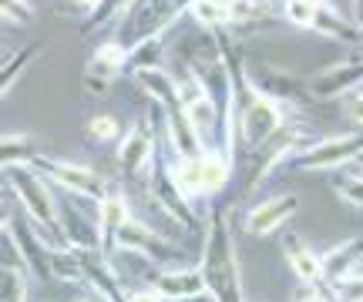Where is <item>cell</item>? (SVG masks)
<instances>
[{
    "mask_svg": "<svg viewBox=\"0 0 363 302\" xmlns=\"http://www.w3.org/2000/svg\"><path fill=\"white\" fill-rule=\"evenodd\" d=\"M51 279L57 282H84V262L78 249H51Z\"/></svg>",
    "mask_w": 363,
    "mask_h": 302,
    "instance_id": "4316f807",
    "label": "cell"
},
{
    "mask_svg": "<svg viewBox=\"0 0 363 302\" xmlns=\"http://www.w3.org/2000/svg\"><path fill=\"white\" fill-rule=\"evenodd\" d=\"M71 4H74V7H81V11L94 13V11H98V4H101V0H71Z\"/></svg>",
    "mask_w": 363,
    "mask_h": 302,
    "instance_id": "60d3db41",
    "label": "cell"
},
{
    "mask_svg": "<svg viewBox=\"0 0 363 302\" xmlns=\"http://www.w3.org/2000/svg\"><path fill=\"white\" fill-rule=\"evenodd\" d=\"M131 7V0H101L98 4V11L88 13V21L81 24V37H91L94 30H101V27H108L115 17H125V11Z\"/></svg>",
    "mask_w": 363,
    "mask_h": 302,
    "instance_id": "f1b7e54d",
    "label": "cell"
},
{
    "mask_svg": "<svg viewBox=\"0 0 363 302\" xmlns=\"http://www.w3.org/2000/svg\"><path fill=\"white\" fill-rule=\"evenodd\" d=\"M40 54V44H27V47H21L17 54H11L7 61H4V78H0V91H4V98H11V91H13V84H17V78L27 71V64L34 61Z\"/></svg>",
    "mask_w": 363,
    "mask_h": 302,
    "instance_id": "83f0119b",
    "label": "cell"
},
{
    "mask_svg": "<svg viewBox=\"0 0 363 302\" xmlns=\"http://www.w3.org/2000/svg\"><path fill=\"white\" fill-rule=\"evenodd\" d=\"M148 192H152V202L158 209L172 215L179 225H185V232H195L199 228V215L192 209V198H185V192L179 188L175 175H172V161L165 158H155V165L148 171Z\"/></svg>",
    "mask_w": 363,
    "mask_h": 302,
    "instance_id": "9c48e42d",
    "label": "cell"
},
{
    "mask_svg": "<svg viewBox=\"0 0 363 302\" xmlns=\"http://www.w3.org/2000/svg\"><path fill=\"white\" fill-rule=\"evenodd\" d=\"M4 232H11V238L17 242V249L24 255L27 272L34 279H51V242L40 236V228L34 225L30 215H11L4 211Z\"/></svg>",
    "mask_w": 363,
    "mask_h": 302,
    "instance_id": "8fae6325",
    "label": "cell"
},
{
    "mask_svg": "<svg viewBox=\"0 0 363 302\" xmlns=\"http://www.w3.org/2000/svg\"><path fill=\"white\" fill-rule=\"evenodd\" d=\"M44 178L51 185H57L65 195H74V198H84V202H101L108 192H104V178L98 171H91L88 165H71V161H61V158H38L34 161Z\"/></svg>",
    "mask_w": 363,
    "mask_h": 302,
    "instance_id": "30bf717a",
    "label": "cell"
},
{
    "mask_svg": "<svg viewBox=\"0 0 363 302\" xmlns=\"http://www.w3.org/2000/svg\"><path fill=\"white\" fill-rule=\"evenodd\" d=\"M27 269L4 265L0 269V302H27Z\"/></svg>",
    "mask_w": 363,
    "mask_h": 302,
    "instance_id": "f546056e",
    "label": "cell"
},
{
    "mask_svg": "<svg viewBox=\"0 0 363 302\" xmlns=\"http://www.w3.org/2000/svg\"><path fill=\"white\" fill-rule=\"evenodd\" d=\"M148 282L155 286L169 302L175 299H192V296H206V276L199 265H172V269H155Z\"/></svg>",
    "mask_w": 363,
    "mask_h": 302,
    "instance_id": "9a60e30c",
    "label": "cell"
},
{
    "mask_svg": "<svg viewBox=\"0 0 363 302\" xmlns=\"http://www.w3.org/2000/svg\"><path fill=\"white\" fill-rule=\"evenodd\" d=\"M128 205H125V198L115 195V192H108V195L98 202V225H101V252H111L115 249V238L118 232L128 225Z\"/></svg>",
    "mask_w": 363,
    "mask_h": 302,
    "instance_id": "603a6c76",
    "label": "cell"
},
{
    "mask_svg": "<svg viewBox=\"0 0 363 302\" xmlns=\"http://www.w3.org/2000/svg\"><path fill=\"white\" fill-rule=\"evenodd\" d=\"M363 84V54H353L347 61H337L326 71H320L316 78H310V94L313 101H330V98H343L353 88L360 91Z\"/></svg>",
    "mask_w": 363,
    "mask_h": 302,
    "instance_id": "4fadbf2b",
    "label": "cell"
},
{
    "mask_svg": "<svg viewBox=\"0 0 363 302\" xmlns=\"http://www.w3.org/2000/svg\"><path fill=\"white\" fill-rule=\"evenodd\" d=\"M353 24L363 30V0H353Z\"/></svg>",
    "mask_w": 363,
    "mask_h": 302,
    "instance_id": "b9f144b4",
    "label": "cell"
},
{
    "mask_svg": "<svg viewBox=\"0 0 363 302\" xmlns=\"http://www.w3.org/2000/svg\"><path fill=\"white\" fill-rule=\"evenodd\" d=\"M115 249L135 252V255H142V259H148V262H155L158 269H172V265L182 262V249H179V245H172L169 238L155 236L148 225L135 222V219H128V225L118 232Z\"/></svg>",
    "mask_w": 363,
    "mask_h": 302,
    "instance_id": "7c38bea8",
    "label": "cell"
},
{
    "mask_svg": "<svg viewBox=\"0 0 363 302\" xmlns=\"http://www.w3.org/2000/svg\"><path fill=\"white\" fill-rule=\"evenodd\" d=\"M310 145H313V134L306 132L303 124H283V128L272 134L266 145H259L256 151H249V155H252V161H249L242 192H246V195H252V192H256V188L269 178L272 171L279 168V165L293 161L299 151H306Z\"/></svg>",
    "mask_w": 363,
    "mask_h": 302,
    "instance_id": "3957f363",
    "label": "cell"
},
{
    "mask_svg": "<svg viewBox=\"0 0 363 302\" xmlns=\"http://www.w3.org/2000/svg\"><path fill=\"white\" fill-rule=\"evenodd\" d=\"M350 118H357L363 124V94H357V98L350 101Z\"/></svg>",
    "mask_w": 363,
    "mask_h": 302,
    "instance_id": "ab89813d",
    "label": "cell"
},
{
    "mask_svg": "<svg viewBox=\"0 0 363 302\" xmlns=\"http://www.w3.org/2000/svg\"><path fill=\"white\" fill-rule=\"evenodd\" d=\"M57 222L61 236L71 249L78 252H101V225L91 222L84 211H78L67 198H57Z\"/></svg>",
    "mask_w": 363,
    "mask_h": 302,
    "instance_id": "5bb4252c",
    "label": "cell"
},
{
    "mask_svg": "<svg viewBox=\"0 0 363 302\" xmlns=\"http://www.w3.org/2000/svg\"><path fill=\"white\" fill-rule=\"evenodd\" d=\"M316 4H320V0H283V17L293 27L313 30V21H316Z\"/></svg>",
    "mask_w": 363,
    "mask_h": 302,
    "instance_id": "1f68e13d",
    "label": "cell"
},
{
    "mask_svg": "<svg viewBox=\"0 0 363 302\" xmlns=\"http://www.w3.org/2000/svg\"><path fill=\"white\" fill-rule=\"evenodd\" d=\"M175 302H216V299H212V296L206 292V296H192V299H175Z\"/></svg>",
    "mask_w": 363,
    "mask_h": 302,
    "instance_id": "7bdbcfd3",
    "label": "cell"
},
{
    "mask_svg": "<svg viewBox=\"0 0 363 302\" xmlns=\"http://www.w3.org/2000/svg\"><path fill=\"white\" fill-rule=\"evenodd\" d=\"M81 262H84V282L91 286L94 296H101L104 302L128 299V296L121 292V286H118V276H115V269L108 265L104 252H81Z\"/></svg>",
    "mask_w": 363,
    "mask_h": 302,
    "instance_id": "d6986e66",
    "label": "cell"
},
{
    "mask_svg": "<svg viewBox=\"0 0 363 302\" xmlns=\"http://www.w3.org/2000/svg\"><path fill=\"white\" fill-rule=\"evenodd\" d=\"M88 134L91 141H118L121 138V121L115 115H94L88 121Z\"/></svg>",
    "mask_w": 363,
    "mask_h": 302,
    "instance_id": "836d02e7",
    "label": "cell"
},
{
    "mask_svg": "<svg viewBox=\"0 0 363 302\" xmlns=\"http://www.w3.org/2000/svg\"><path fill=\"white\" fill-rule=\"evenodd\" d=\"M246 74L252 81V88L262 94V98H269L276 105L283 108H299V105H310L313 94H310V81L299 78V74H289L283 67L276 64H249L246 61Z\"/></svg>",
    "mask_w": 363,
    "mask_h": 302,
    "instance_id": "8992f818",
    "label": "cell"
},
{
    "mask_svg": "<svg viewBox=\"0 0 363 302\" xmlns=\"http://www.w3.org/2000/svg\"><path fill=\"white\" fill-rule=\"evenodd\" d=\"M326 292H330L337 302H363V276L340 279L333 286H326Z\"/></svg>",
    "mask_w": 363,
    "mask_h": 302,
    "instance_id": "d590c367",
    "label": "cell"
},
{
    "mask_svg": "<svg viewBox=\"0 0 363 302\" xmlns=\"http://www.w3.org/2000/svg\"><path fill=\"white\" fill-rule=\"evenodd\" d=\"M357 168H360V171H363V155H360V161H357Z\"/></svg>",
    "mask_w": 363,
    "mask_h": 302,
    "instance_id": "f6af8a7d",
    "label": "cell"
},
{
    "mask_svg": "<svg viewBox=\"0 0 363 302\" xmlns=\"http://www.w3.org/2000/svg\"><path fill=\"white\" fill-rule=\"evenodd\" d=\"M330 299H333V296H330L323 286H306V282H303L296 289V296H293V302H330Z\"/></svg>",
    "mask_w": 363,
    "mask_h": 302,
    "instance_id": "74e56055",
    "label": "cell"
},
{
    "mask_svg": "<svg viewBox=\"0 0 363 302\" xmlns=\"http://www.w3.org/2000/svg\"><path fill=\"white\" fill-rule=\"evenodd\" d=\"M323 265V286H333L347 276H363V238H347L320 255Z\"/></svg>",
    "mask_w": 363,
    "mask_h": 302,
    "instance_id": "e0dca14e",
    "label": "cell"
},
{
    "mask_svg": "<svg viewBox=\"0 0 363 302\" xmlns=\"http://www.w3.org/2000/svg\"><path fill=\"white\" fill-rule=\"evenodd\" d=\"M283 249H286V262H289V269H293L306 286H323V265H320V255H316L303 238L289 232V236L283 238Z\"/></svg>",
    "mask_w": 363,
    "mask_h": 302,
    "instance_id": "7402d4cb",
    "label": "cell"
},
{
    "mask_svg": "<svg viewBox=\"0 0 363 302\" xmlns=\"http://www.w3.org/2000/svg\"><path fill=\"white\" fill-rule=\"evenodd\" d=\"M67 302H104L101 296H91V299H67Z\"/></svg>",
    "mask_w": 363,
    "mask_h": 302,
    "instance_id": "ee69618b",
    "label": "cell"
},
{
    "mask_svg": "<svg viewBox=\"0 0 363 302\" xmlns=\"http://www.w3.org/2000/svg\"><path fill=\"white\" fill-rule=\"evenodd\" d=\"M266 4L262 0H229V27L249 24V21H262L266 17Z\"/></svg>",
    "mask_w": 363,
    "mask_h": 302,
    "instance_id": "d6a6232c",
    "label": "cell"
},
{
    "mask_svg": "<svg viewBox=\"0 0 363 302\" xmlns=\"http://www.w3.org/2000/svg\"><path fill=\"white\" fill-rule=\"evenodd\" d=\"M296 211H299V195H293V192H289V195H272L249 211L242 225H246L249 236H272V232H279Z\"/></svg>",
    "mask_w": 363,
    "mask_h": 302,
    "instance_id": "2e32d148",
    "label": "cell"
},
{
    "mask_svg": "<svg viewBox=\"0 0 363 302\" xmlns=\"http://www.w3.org/2000/svg\"><path fill=\"white\" fill-rule=\"evenodd\" d=\"M360 155H363V132H353V134H333V138H323V141H313L289 165L299 171H330V168H343V165H357Z\"/></svg>",
    "mask_w": 363,
    "mask_h": 302,
    "instance_id": "52a82bcc",
    "label": "cell"
},
{
    "mask_svg": "<svg viewBox=\"0 0 363 302\" xmlns=\"http://www.w3.org/2000/svg\"><path fill=\"white\" fill-rule=\"evenodd\" d=\"M4 185L21 202V209L34 219L40 236L51 242V249H71L61 236V222H57V195H51V182L38 168L11 165V168H4Z\"/></svg>",
    "mask_w": 363,
    "mask_h": 302,
    "instance_id": "7a4b0ae2",
    "label": "cell"
},
{
    "mask_svg": "<svg viewBox=\"0 0 363 302\" xmlns=\"http://www.w3.org/2000/svg\"><path fill=\"white\" fill-rule=\"evenodd\" d=\"M333 192L337 198H343L347 205H357L363 209V171H343L333 178Z\"/></svg>",
    "mask_w": 363,
    "mask_h": 302,
    "instance_id": "4dcf8cb0",
    "label": "cell"
},
{
    "mask_svg": "<svg viewBox=\"0 0 363 302\" xmlns=\"http://www.w3.org/2000/svg\"><path fill=\"white\" fill-rule=\"evenodd\" d=\"M38 148H34V138L30 134H4L0 138V165L11 168V165H34L38 161Z\"/></svg>",
    "mask_w": 363,
    "mask_h": 302,
    "instance_id": "cb8c5ba5",
    "label": "cell"
},
{
    "mask_svg": "<svg viewBox=\"0 0 363 302\" xmlns=\"http://www.w3.org/2000/svg\"><path fill=\"white\" fill-rule=\"evenodd\" d=\"M189 17L208 30L229 27V0H189Z\"/></svg>",
    "mask_w": 363,
    "mask_h": 302,
    "instance_id": "d4e9b609",
    "label": "cell"
},
{
    "mask_svg": "<svg viewBox=\"0 0 363 302\" xmlns=\"http://www.w3.org/2000/svg\"><path fill=\"white\" fill-rule=\"evenodd\" d=\"M0 11H4V21L34 24V7H30V0H0Z\"/></svg>",
    "mask_w": 363,
    "mask_h": 302,
    "instance_id": "8d00e7d4",
    "label": "cell"
},
{
    "mask_svg": "<svg viewBox=\"0 0 363 302\" xmlns=\"http://www.w3.org/2000/svg\"><path fill=\"white\" fill-rule=\"evenodd\" d=\"M313 30L340 40V44H347V47H357V51L363 47V30L353 24V21H347V17H343L333 4H326V0L316 4V21H313Z\"/></svg>",
    "mask_w": 363,
    "mask_h": 302,
    "instance_id": "ffe728a7",
    "label": "cell"
},
{
    "mask_svg": "<svg viewBox=\"0 0 363 302\" xmlns=\"http://www.w3.org/2000/svg\"><path fill=\"white\" fill-rule=\"evenodd\" d=\"M91 57H94V61H104V64H115V67H121V71H128V47H125L121 40H104V44H98Z\"/></svg>",
    "mask_w": 363,
    "mask_h": 302,
    "instance_id": "e575fe53",
    "label": "cell"
},
{
    "mask_svg": "<svg viewBox=\"0 0 363 302\" xmlns=\"http://www.w3.org/2000/svg\"><path fill=\"white\" fill-rule=\"evenodd\" d=\"M125 302H169L155 286H148V289H138V292H128V299Z\"/></svg>",
    "mask_w": 363,
    "mask_h": 302,
    "instance_id": "f35d334b",
    "label": "cell"
},
{
    "mask_svg": "<svg viewBox=\"0 0 363 302\" xmlns=\"http://www.w3.org/2000/svg\"><path fill=\"white\" fill-rule=\"evenodd\" d=\"M283 124H286V108L269 101V98H262V94L256 91L246 105L239 108V148L256 151V148L266 145Z\"/></svg>",
    "mask_w": 363,
    "mask_h": 302,
    "instance_id": "ba28073f",
    "label": "cell"
},
{
    "mask_svg": "<svg viewBox=\"0 0 363 302\" xmlns=\"http://www.w3.org/2000/svg\"><path fill=\"white\" fill-rule=\"evenodd\" d=\"M199 269L206 276L208 296L216 302H246L235 236H233V225H229V211L225 209H212V215H208V232H206Z\"/></svg>",
    "mask_w": 363,
    "mask_h": 302,
    "instance_id": "6da1fadb",
    "label": "cell"
},
{
    "mask_svg": "<svg viewBox=\"0 0 363 302\" xmlns=\"http://www.w3.org/2000/svg\"><path fill=\"white\" fill-rule=\"evenodd\" d=\"M172 175L179 188L185 192V198H199V195H216L225 188V182L233 178V158L225 151L206 148L202 155L192 158H175L172 161Z\"/></svg>",
    "mask_w": 363,
    "mask_h": 302,
    "instance_id": "277c9868",
    "label": "cell"
},
{
    "mask_svg": "<svg viewBox=\"0 0 363 302\" xmlns=\"http://www.w3.org/2000/svg\"><path fill=\"white\" fill-rule=\"evenodd\" d=\"M182 13H189V0H131V7L121 17V40L125 47H135L148 37H162L169 27H175Z\"/></svg>",
    "mask_w": 363,
    "mask_h": 302,
    "instance_id": "5b68a950",
    "label": "cell"
},
{
    "mask_svg": "<svg viewBox=\"0 0 363 302\" xmlns=\"http://www.w3.org/2000/svg\"><path fill=\"white\" fill-rule=\"evenodd\" d=\"M357 94H363V84H360V91H357Z\"/></svg>",
    "mask_w": 363,
    "mask_h": 302,
    "instance_id": "bcb514c9",
    "label": "cell"
},
{
    "mask_svg": "<svg viewBox=\"0 0 363 302\" xmlns=\"http://www.w3.org/2000/svg\"><path fill=\"white\" fill-rule=\"evenodd\" d=\"M135 84L142 88L158 108H165V111H179L182 108V94H179V81L172 78L165 67H152V71H138V74H131Z\"/></svg>",
    "mask_w": 363,
    "mask_h": 302,
    "instance_id": "44dd1931",
    "label": "cell"
},
{
    "mask_svg": "<svg viewBox=\"0 0 363 302\" xmlns=\"http://www.w3.org/2000/svg\"><path fill=\"white\" fill-rule=\"evenodd\" d=\"M118 161H121L125 175H145V171L155 165V138H152V132H148L145 124H135V128L121 138Z\"/></svg>",
    "mask_w": 363,
    "mask_h": 302,
    "instance_id": "ac0fdd59",
    "label": "cell"
},
{
    "mask_svg": "<svg viewBox=\"0 0 363 302\" xmlns=\"http://www.w3.org/2000/svg\"><path fill=\"white\" fill-rule=\"evenodd\" d=\"M162 57H165V37H148L142 44H135L128 51V74L162 67Z\"/></svg>",
    "mask_w": 363,
    "mask_h": 302,
    "instance_id": "484cf974",
    "label": "cell"
}]
</instances>
